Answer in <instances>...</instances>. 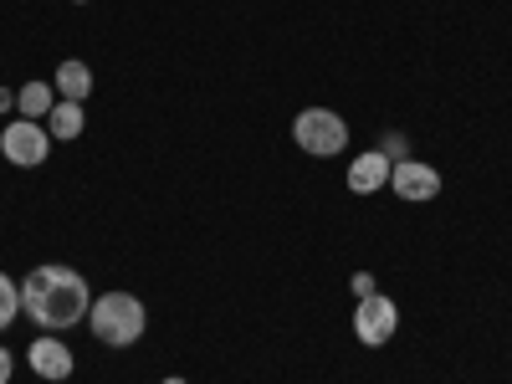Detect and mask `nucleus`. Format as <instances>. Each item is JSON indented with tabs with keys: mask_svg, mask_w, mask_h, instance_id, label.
<instances>
[{
	"mask_svg": "<svg viewBox=\"0 0 512 384\" xmlns=\"http://www.w3.org/2000/svg\"><path fill=\"white\" fill-rule=\"evenodd\" d=\"M88 308H93V292H88V277L62 267V262H47L26 272L21 282V313L47 328V333H67L77 323H88Z\"/></svg>",
	"mask_w": 512,
	"mask_h": 384,
	"instance_id": "1",
	"label": "nucleus"
},
{
	"mask_svg": "<svg viewBox=\"0 0 512 384\" xmlns=\"http://www.w3.org/2000/svg\"><path fill=\"white\" fill-rule=\"evenodd\" d=\"M88 323H93V333L103 338L108 349H128V344H139V338H144L149 313H144V303L134 292H103V297H93Z\"/></svg>",
	"mask_w": 512,
	"mask_h": 384,
	"instance_id": "2",
	"label": "nucleus"
},
{
	"mask_svg": "<svg viewBox=\"0 0 512 384\" xmlns=\"http://www.w3.org/2000/svg\"><path fill=\"white\" fill-rule=\"evenodd\" d=\"M292 139H297V149L313 154V159H333V154L349 149V123L338 118L333 108H303L292 118Z\"/></svg>",
	"mask_w": 512,
	"mask_h": 384,
	"instance_id": "3",
	"label": "nucleus"
},
{
	"mask_svg": "<svg viewBox=\"0 0 512 384\" xmlns=\"http://www.w3.org/2000/svg\"><path fill=\"white\" fill-rule=\"evenodd\" d=\"M0 154H6L16 169H36L41 159L52 154V134H47V123H31V118L6 123V134H0Z\"/></svg>",
	"mask_w": 512,
	"mask_h": 384,
	"instance_id": "4",
	"label": "nucleus"
},
{
	"mask_svg": "<svg viewBox=\"0 0 512 384\" xmlns=\"http://www.w3.org/2000/svg\"><path fill=\"white\" fill-rule=\"evenodd\" d=\"M400 328V308H395V297H384V292H369L359 297V308H354V333H359V344L379 349V344H390Z\"/></svg>",
	"mask_w": 512,
	"mask_h": 384,
	"instance_id": "5",
	"label": "nucleus"
},
{
	"mask_svg": "<svg viewBox=\"0 0 512 384\" xmlns=\"http://www.w3.org/2000/svg\"><path fill=\"white\" fill-rule=\"evenodd\" d=\"M390 190H395L400 200H410V205H425V200L441 195V169H436V164H420V159H395Z\"/></svg>",
	"mask_w": 512,
	"mask_h": 384,
	"instance_id": "6",
	"label": "nucleus"
},
{
	"mask_svg": "<svg viewBox=\"0 0 512 384\" xmlns=\"http://www.w3.org/2000/svg\"><path fill=\"white\" fill-rule=\"evenodd\" d=\"M26 364H31V369H36L41 379H52V384H57V379H72V369H77V359H72V349L62 344V338H57V333H41V338H36V344L26 349Z\"/></svg>",
	"mask_w": 512,
	"mask_h": 384,
	"instance_id": "7",
	"label": "nucleus"
},
{
	"mask_svg": "<svg viewBox=\"0 0 512 384\" xmlns=\"http://www.w3.org/2000/svg\"><path fill=\"white\" fill-rule=\"evenodd\" d=\"M390 169H395L390 154H379V149L359 154V159L349 164V190H354V195H379V190H390Z\"/></svg>",
	"mask_w": 512,
	"mask_h": 384,
	"instance_id": "8",
	"label": "nucleus"
},
{
	"mask_svg": "<svg viewBox=\"0 0 512 384\" xmlns=\"http://www.w3.org/2000/svg\"><path fill=\"white\" fill-rule=\"evenodd\" d=\"M52 88H57L62 98H72V103L93 98V67H88V62H77V57H67V62L52 72Z\"/></svg>",
	"mask_w": 512,
	"mask_h": 384,
	"instance_id": "9",
	"label": "nucleus"
},
{
	"mask_svg": "<svg viewBox=\"0 0 512 384\" xmlns=\"http://www.w3.org/2000/svg\"><path fill=\"white\" fill-rule=\"evenodd\" d=\"M82 123H88L82 103H72V98H57V108L47 113V134L67 144V139H77V134H82Z\"/></svg>",
	"mask_w": 512,
	"mask_h": 384,
	"instance_id": "10",
	"label": "nucleus"
},
{
	"mask_svg": "<svg viewBox=\"0 0 512 384\" xmlns=\"http://www.w3.org/2000/svg\"><path fill=\"white\" fill-rule=\"evenodd\" d=\"M57 108V98H52V82H26V88L16 93V113L21 118H31V123H47V113Z\"/></svg>",
	"mask_w": 512,
	"mask_h": 384,
	"instance_id": "11",
	"label": "nucleus"
},
{
	"mask_svg": "<svg viewBox=\"0 0 512 384\" xmlns=\"http://www.w3.org/2000/svg\"><path fill=\"white\" fill-rule=\"evenodd\" d=\"M16 318H21V282H11L6 272H0V333H6Z\"/></svg>",
	"mask_w": 512,
	"mask_h": 384,
	"instance_id": "12",
	"label": "nucleus"
},
{
	"mask_svg": "<svg viewBox=\"0 0 512 384\" xmlns=\"http://www.w3.org/2000/svg\"><path fill=\"white\" fill-rule=\"evenodd\" d=\"M379 154H390V159H405V139H400V134H390V139L379 144Z\"/></svg>",
	"mask_w": 512,
	"mask_h": 384,
	"instance_id": "13",
	"label": "nucleus"
},
{
	"mask_svg": "<svg viewBox=\"0 0 512 384\" xmlns=\"http://www.w3.org/2000/svg\"><path fill=\"white\" fill-rule=\"evenodd\" d=\"M354 292H359V297H369V292H379V287H374V277H369V272H354Z\"/></svg>",
	"mask_w": 512,
	"mask_h": 384,
	"instance_id": "14",
	"label": "nucleus"
},
{
	"mask_svg": "<svg viewBox=\"0 0 512 384\" xmlns=\"http://www.w3.org/2000/svg\"><path fill=\"white\" fill-rule=\"evenodd\" d=\"M11 364H16L11 349H0V384H11Z\"/></svg>",
	"mask_w": 512,
	"mask_h": 384,
	"instance_id": "15",
	"label": "nucleus"
},
{
	"mask_svg": "<svg viewBox=\"0 0 512 384\" xmlns=\"http://www.w3.org/2000/svg\"><path fill=\"white\" fill-rule=\"evenodd\" d=\"M0 113H11V88H0Z\"/></svg>",
	"mask_w": 512,
	"mask_h": 384,
	"instance_id": "16",
	"label": "nucleus"
},
{
	"mask_svg": "<svg viewBox=\"0 0 512 384\" xmlns=\"http://www.w3.org/2000/svg\"><path fill=\"white\" fill-rule=\"evenodd\" d=\"M159 384H185V379H175V374H169V379H159Z\"/></svg>",
	"mask_w": 512,
	"mask_h": 384,
	"instance_id": "17",
	"label": "nucleus"
},
{
	"mask_svg": "<svg viewBox=\"0 0 512 384\" xmlns=\"http://www.w3.org/2000/svg\"><path fill=\"white\" fill-rule=\"evenodd\" d=\"M77 6H88V0H77Z\"/></svg>",
	"mask_w": 512,
	"mask_h": 384,
	"instance_id": "18",
	"label": "nucleus"
}]
</instances>
